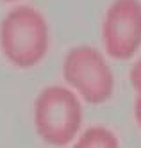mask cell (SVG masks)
I'll list each match as a JSON object with an SVG mask.
<instances>
[{"label": "cell", "instance_id": "obj_3", "mask_svg": "<svg viewBox=\"0 0 141 148\" xmlns=\"http://www.w3.org/2000/svg\"><path fill=\"white\" fill-rule=\"evenodd\" d=\"M61 73L64 86L70 88L82 102L104 103L116 86L111 62L102 50L89 43L73 45L63 57Z\"/></svg>", "mask_w": 141, "mask_h": 148}, {"label": "cell", "instance_id": "obj_2", "mask_svg": "<svg viewBox=\"0 0 141 148\" xmlns=\"http://www.w3.org/2000/svg\"><path fill=\"white\" fill-rule=\"evenodd\" d=\"M32 121L41 141L56 148L68 146L82 132V100L64 84H48L34 98Z\"/></svg>", "mask_w": 141, "mask_h": 148}, {"label": "cell", "instance_id": "obj_7", "mask_svg": "<svg viewBox=\"0 0 141 148\" xmlns=\"http://www.w3.org/2000/svg\"><path fill=\"white\" fill-rule=\"evenodd\" d=\"M132 111H134V120H136L138 127L141 129V93H136V98H134Z\"/></svg>", "mask_w": 141, "mask_h": 148}, {"label": "cell", "instance_id": "obj_8", "mask_svg": "<svg viewBox=\"0 0 141 148\" xmlns=\"http://www.w3.org/2000/svg\"><path fill=\"white\" fill-rule=\"evenodd\" d=\"M0 2H18V0H0Z\"/></svg>", "mask_w": 141, "mask_h": 148}, {"label": "cell", "instance_id": "obj_6", "mask_svg": "<svg viewBox=\"0 0 141 148\" xmlns=\"http://www.w3.org/2000/svg\"><path fill=\"white\" fill-rule=\"evenodd\" d=\"M129 80L136 93H141V56L134 59L131 70H129Z\"/></svg>", "mask_w": 141, "mask_h": 148}, {"label": "cell", "instance_id": "obj_1", "mask_svg": "<svg viewBox=\"0 0 141 148\" xmlns=\"http://www.w3.org/2000/svg\"><path fill=\"white\" fill-rule=\"evenodd\" d=\"M50 47V27L34 5L18 4L0 20V50L7 62L20 70L38 66Z\"/></svg>", "mask_w": 141, "mask_h": 148}, {"label": "cell", "instance_id": "obj_5", "mask_svg": "<svg viewBox=\"0 0 141 148\" xmlns=\"http://www.w3.org/2000/svg\"><path fill=\"white\" fill-rule=\"evenodd\" d=\"M73 148H122L118 136L105 125H91L73 141Z\"/></svg>", "mask_w": 141, "mask_h": 148}, {"label": "cell", "instance_id": "obj_4", "mask_svg": "<svg viewBox=\"0 0 141 148\" xmlns=\"http://www.w3.org/2000/svg\"><path fill=\"white\" fill-rule=\"evenodd\" d=\"M104 54L116 61L132 59L141 48V0H113L102 18Z\"/></svg>", "mask_w": 141, "mask_h": 148}]
</instances>
